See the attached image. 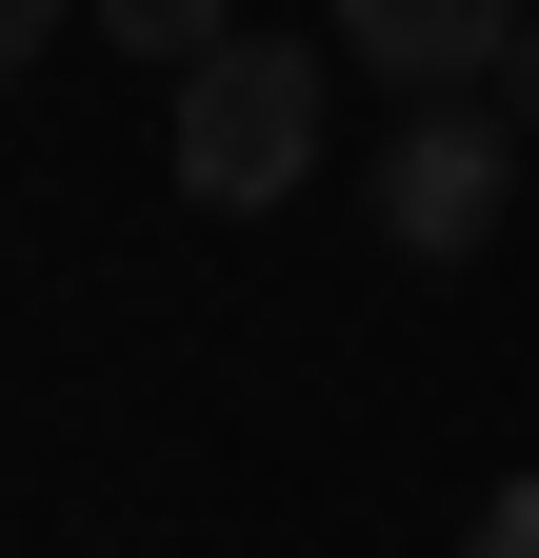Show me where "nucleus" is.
Masks as SVG:
<instances>
[{
  "label": "nucleus",
  "mask_w": 539,
  "mask_h": 558,
  "mask_svg": "<svg viewBox=\"0 0 539 558\" xmlns=\"http://www.w3.org/2000/svg\"><path fill=\"white\" fill-rule=\"evenodd\" d=\"M459 558H539V478H500V499H480V538H459Z\"/></svg>",
  "instance_id": "39448f33"
},
{
  "label": "nucleus",
  "mask_w": 539,
  "mask_h": 558,
  "mask_svg": "<svg viewBox=\"0 0 539 558\" xmlns=\"http://www.w3.org/2000/svg\"><path fill=\"white\" fill-rule=\"evenodd\" d=\"M60 21H81V0H0V60H40V40H60Z\"/></svg>",
  "instance_id": "423d86ee"
},
{
  "label": "nucleus",
  "mask_w": 539,
  "mask_h": 558,
  "mask_svg": "<svg viewBox=\"0 0 539 558\" xmlns=\"http://www.w3.org/2000/svg\"><path fill=\"white\" fill-rule=\"evenodd\" d=\"M340 60L399 81V100H480L519 60V0H340Z\"/></svg>",
  "instance_id": "7ed1b4c3"
},
{
  "label": "nucleus",
  "mask_w": 539,
  "mask_h": 558,
  "mask_svg": "<svg viewBox=\"0 0 539 558\" xmlns=\"http://www.w3.org/2000/svg\"><path fill=\"white\" fill-rule=\"evenodd\" d=\"M300 160H320V60H300V40L180 60V199L260 220V199H300Z\"/></svg>",
  "instance_id": "f257e3e1"
},
{
  "label": "nucleus",
  "mask_w": 539,
  "mask_h": 558,
  "mask_svg": "<svg viewBox=\"0 0 539 558\" xmlns=\"http://www.w3.org/2000/svg\"><path fill=\"white\" fill-rule=\"evenodd\" d=\"M500 120H519V140H539V21H519V60H500Z\"/></svg>",
  "instance_id": "0eeeda50"
},
{
  "label": "nucleus",
  "mask_w": 539,
  "mask_h": 558,
  "mask_svg": "<svg viewBox=\"0 0 539 558\" xmlns=\"http://www.w3.org/2000/svg\"><path fill=\"white\" fill-rule=\"evenodd\" d=\"M100 40L180 81V60H220V40H240V0H100Z\"/></svg>",
  "instance_id": "20e7f679"
},
{
  "label": "nucleus",
  "mask_w": 539,
  "mask_h": 558,
  "mask_svg": "<svg viewBox=\"0 0 539 558\" xmlns=\"http://www.w3.org/2000/svg\"><path fill=\"white\" fill-rule=\"evenodd\" d=\"M500 199H519V120H500V81L399 120V160H380V240H399V259H480Z\"/></svg>",
  "instance_id": "f03ea898"
}]
</instances>
